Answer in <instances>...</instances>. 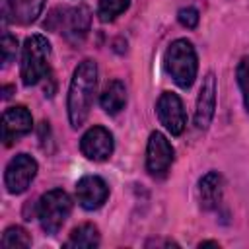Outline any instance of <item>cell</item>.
Wrapping results in <instances>:
<instances>
[{
	"label": "cell",
	"instance_id": "obj_2",
	"mask_svg": "<svg viewBox=\"0 0 249 249\" xmlns=\"http://www.w3.org/2000/svg\"><path fill=\"white\" fill-rule=\"evenodd\" d=\"M163 66L179 88H191L198 70L196 51L193 43L187 39H175L163 54Z\"/></svg>",
	"mask_w": 249,
	"mask_h": 249
},
{
	"label": "cell",
	"instance_id": "obj_7",
	"mask_svg": "<svg viewBox=\"0 0 249 249\" xmlns=\"http://www.w3.org/2000/svg\"><path fill=\"white\" fill-rule=\"evenodd\" d=\"M156 113L160 123L165 126L167 132H171L173 136L181 134L185 130L187 124V115H185V107L183 101L179 99L177 93L173 91H163L156 103Z\"/></svg>",
	"mask_w": 249,
	"mask_h": 249
},
{
	"label": "cell",
	"instance_id": "obj_12",
	"mask_svg": "<svg viewBox=\"0 0 249 249\" xmlns=\"http://www.w3.org/2000/svg\"><path fill=\"white\" fill-rule=\"evenodd\" d=\"M216 76L212 72H208L202 78V86L198 89V97H196V109H195V126L204 130L208 128L212 117H214V109H216Z\"/></svg>",
	"mask_w": 249,
	"mask_h": 249
},
{
	"label": "cell",
	"instance_id": "obj_23",
	"mask_svg": "<svg viewBox=\"0 0 249 249\" xmlns=\"http://www.w3.org/2000/svg\"><path fill=\"white\" fill-rule=\"evenodd\" d=\"M198 247L202 249V247H218V243L216 241H202V243H198Z\"/></svg>",
	"mask_w": 249,
	"mask_h": 249
},
{
	"label": "cell",
	"instance_id": "obj_16",
	"mask_svg": "<svg viewBox=\"0 0 249 249\" xmlns=\"http://www.w3.org/2000/svg\"><path fill=\"white\" fill-rule=\"evenodd\" d=\"M45 0H16L14 8V21L18 23H31L37 19V16L43 10Z\"/></svg>",
	"mask_w": 249,
	"mask_h": 249
},
{
	"label": "cell",
	"instance_id": "obj_20",
	"mask_svg": "<svg viewBox=\"0 0 249 249\" xmlns=\"http://www.w3.org/2000/svg\"><path fill=\"white\" fill-rule=\"evenodd\" d=\"M16 53H18V39L6 31L2 35V62H4V66H8L16 58Z\"/></svg>",
	"mask_w": 249,
	"mask_h": 249
},
{
	"label": "cell",
	"instance_id": "obj_1",
	"mask_svg": "<svg viewBox=\"0 0 249 249\" xmlns=\"http://www.w3.org/2000/svg\"><path fill=\"white\" fill-rule=\"evenodd\" d=\"M95 88H97V64L91 58H86L76 66L66 97V109L72 128H80L86 123L93 103Z\"/></svg>",
	"mask_w": 249,
	"mask_h": 249
},
{
	"label": "cell",
	"instance_id": "obj_8",
	"mask_svg": "<svg viewBox=\"0 0 249 249\" xmlns=\"http://www.w3.org/2000/svg\"><path fill=\"white\" fill-rule=\"evenodd\" d=\"M173 146L171 142L158 130H154L148 138V146H146V169L150 175H163L171 163H173Z\"/></svg>",
	"mask_w": 249,
	"mask_h": 249
},
{
	"label": "cell",
	"instance_id": "obj_6",
	"mask_svg": "<svg viewBox=\"0 0 249 249\" xmlns=\"http://www.w3.org/2000/svg\"><path fill=\"white\" fill-rule=\"evenodd\" d=\"M35 175H37V161L27 154H18L6 165L4 185H6L8 193L21 195L23 191H27V187L31 185Z\"/></svg>",
	"mask_w": 249,
	"mask_h": 249
},
{
	"label": "cell",
	"instance_id": "obj_13",
	"mask_svg": "<svg viewBox=\"0 0 249 249\" xmlns=\"http://www.w3.org/2000/svg\"><path fill=\"white\" fill-rule=\"evenodd\" d=\"M222 175L218 171H208L200 183H198V196H200V206L204 210H214L222 202Z\"/></svg>",
	"mask_w": 249,
	"mask_h": 249
},
{
	"label": "cell",
	"instance_id": "obj_9",
	"mask_svg": "<svg viewBox=\"0 0 249 249\" xmlns=\"http://www.w3.org/2000/svg\"><path fill=\"white\" fill-rule=\"evenodd\" d=\"M115 148L113 134L105 126H91L84 132L80 140V150L88 160L93 161H105L111 158Z\"/></svg>",
	"mask_w": 249,
	"mask_h": 249
},
{
	"label": "cell",
	"instance_id": "obj_4",
	"mask_svg": "<svg viewBox=\"0 0 249 249\" xmlns=\"http://www.w3.org/2000/svg\"><path fill=\"white\" fill-rule=\"evenodd\" d=\"M89 10L86 6H72V8H54L47 21L45 27L56 33H62L66 41L72 45H78L84 41V37L89 31Z\"/></svg>",
	"mask_w": 249,
	"mask_h": 249
},
{
	"label": "cell",
	"instance_id": "obj_21",
	"mask_svg": "<svg viewBox=\"0 0 249 249\" xmlns=\"http://www.w3.org/2000/svg\"><path fill=\"white\" fill-rule=\"evenodd\" d=\"M177 19L183 27L187 29H195L198 25V10L193 8V6H187V8H181L177 12Z\"/></svg>",
	"mask_w": 249,
	"mask_h": 249
},
{
	"label": "cell",
	"instance_id": "obj_19",
	"mask_svg": "<svg viewBox=\"0 0 249 249\" xmlns=\"http://www.w3.org/2000/svg\"><path fill=\"white\" fill-rule=\"evenodd\" d=\"M237 84H239V89H241V95H243V105L249 113V56H243L237 64Z\"/></svg>",
	"mask_w": 249,
	"mask_h": 249
},
{
	"label": "cell",
	"instance_id": "obj_5",
	"mask_svg": "<svg viewBox=\"0 0 249 249\" xmlns=\"http://www.w3.org/2000/svg\"><path fill=\"white\" fill-rule=\"evenodd\" d=\"M72 212V200L62 189H51L37 202V218L45 233L54 235Z\"/></svg>",
	"mask_w": 249,
	"mask_h": 249
},
{
	"label": "cell",
	"instance_id": "obj_10",
	"mask_svg": "<svg viewBox=\"0 0 249 249\" xmlns=\"http://www.w3.org/2000/svg\"><path fill=\"white\" fill-rule=\"evenodd\" d=\"M33 126L31 113L23 105L8 107L2 115V140L4 146L16 144L21 136H25Z\"/></svg>",
	"mask_w": 249,
	"mask_h": 249
},
{
	"label": "cell",
	"instance_id": "obj_3",
	"mask_svg": "<svg viewBox=\"0 0 249 249\" xmlns=\"http://www.w3.org/2000/svg\"><path fill=\"white\" fill-rule=\"evenodd\" d=\"M51 43L43 35H31L25 39L21 49L19 74L25 86H35L39 80L49 76Z\"/></svg>",
	"mask_w": 249,
	"mask_h": 249
},
{
	"label": "cell",
	"instance_id": "obj_11",
	"mask_svg": "<svg viewBox=\"0 0 249 249\" xmlns=\"http://www.w3.org/2000/svg\"><path fill=\"white\" fill-rule=\"evenodd\" d=\"M109 196V187L99 175H84L76 183V198L82 208L97 210Z\"/></svg>",
	"mask_w": 249,
	"mask_h": 249
},
{
	"label": "cell",
	"instance_id": "obj_14",
	"mask_svg": "<svg viewBox=\"0 0 249 249\" xmlns=\"http://www.w3.org/2000/svg\"><path fill=\"white\" fill-rule=\"evenodd\" d=\"M99 103H101V109L107 113V115H117L124 109L126 105V88L121 80H111L105 89L101 91V97H99Z\"/></svg>",
	"mask_w": 249,
	"mask_h": 249
},
{
	"label": "cell",
	"instance_id": "obj_18",
	"mask_svg": "<svg viewBox=\"0 0 249 249\" xmlns=\"http://www.w3.org/2000/svg\"><path fill=\"white\" fill-rule=\"evenodd\" d=\"M130 0H99L97 4V18L107 23V21H113L117 16H121L126 8H128Z\"/></svg>",
	"mask_w": 249,
	"mask_h": 249
},
{
	"label": "cell",
	"instance_id": "obj_15",
	"mask_svg": "<svg viewBox=\"0 0 249 249\" xmlns=\"http://www.w3.org/2000/svg\"><path fill=\"white\" fill-rule=\"evenodd\" d=\"M99 245V230L93 224H82L70 231L66 249H93Z\"/></svg>",
	"mask_w": 249,
	"mask_h": 249
},
{
	"label": "cell",
	"instance_id": "obj_17",
	"mask_svg": "<svg viewBox=\"0 0 249 249\" xmlns=\"http://www.w3.org/2000/svg\"><path fill=\"white\" fill-rule=\"evenodd\" d=\"M2 249H27L31 245L29 233L21 226H10L2 233Z\"/></svg>",
	"mask_w": 249,
	"mask_h": 249
},
{
	"label": "cell",
	"instance_id": "obj_22",
	"mask_svg": "<svg viewBox=\"0 0 249 249\" xmlns=\"http://www.w3.org/2000/svg\"><path fill=\"white\" fill-rule=\"evenodd\" d=\"M2 6V19L4 23L14 21V8H16V0H0Z\"/></svg>",
	"mask_w": 249,
	"mask_h": 249
},
{
	"label": "cell",
	"instance_id": "obj_24",
	"mask_svg": "<svg viewBox=\"0 0 249 249\" xmlns=\"http://www.w3.org/2000/svg\"><path fill=\"white\" fill-rule=\"evenodd\" d=\"M12 89H14V88H12V86H6V88H4V99H8V97H10V95H12V93H10V91H12Z\"/></svg>",
	"mask_w": 249,
	"mask_h": 249
}]
</instances>
